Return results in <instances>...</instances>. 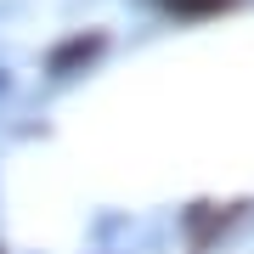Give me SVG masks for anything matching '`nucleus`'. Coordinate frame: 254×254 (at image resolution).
Masks as SVG:
<instances>
[{
    "label": "nucleus",
    "mask_w": 254,
    "mask_h": 254,
    "mask_svg": "<svg viewBox=\"0 0 254 254\" xmlns=\"http://www.w3.org/2000/svg\"><path fill=\"white\" fill-rule=\"evenodd\" d=\"M237 0H164V11L170 17H220V11H232Z\"/></svg>",
    "instance_id": "obj_1"
}]
</instances>
